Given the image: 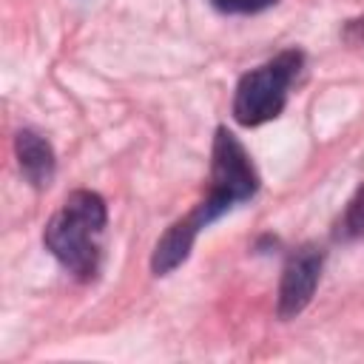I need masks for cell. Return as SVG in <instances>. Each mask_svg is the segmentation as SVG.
<instances>
[{"label":"cell","mask_w":364,"mask_h":364,"mask_svg":"<svg viewBox=\"0 0 364 364\" xmlns=\"http://www.w3.org/2000/svg\"><path fill=\"white\" fill-rule=\"evenodd\" d=\"M108 225L105 199L94 191H71L60 210L48 219L43 230V242L51 256L80 282H91L100 270L102 259V233Z\"/></svg>","instance_id":"6da1fadb"},{"label":"cell","mask_w":364,"mask_h":364,"mask_svg":"<svg viewBox=\"0 0 364 364\" xmlns=\"http://www.w3.org/2000/svg\"><path fill=\"white\" fill-rule=\"evenodd\" d=\"M304 65V54L299 48L279 51L264 65L247 71L236 82L233 94V117L239 125L256 128L276 119L287 105V91Z\"/></svg>","instance_id":"7a4b0ae2"},{"label":"cell","mask_w":364,"mask_h":364,"mask_svg":"<svg viewBox=\"0 0 364 364\" xmlns=\"http://www.w3.org/2000/svg\"><path fill=\"white\" fill-rule=\"evenodd\" d=\"M256 191L259 173L250 162V154L228 128H216L210 151V191L199 202L208 222H216L233 205L253 199Z\"/></svg>","instance_id":"3957f363"},{"label":"cell","mask_w":364,"mask_h":364,"mask_svg":"<svg viewBox=\"0 0 364 364\" xmlns=\"http://www.w3.org/2000/svg\"><path fill=\"white\" fill-rule=\"evenodd\" d=\"M321 267H324V250L318 245H301L296 247L284 267H282V282H279V304L276 313L279 318H296L313 299L318 279H321Z\"/></svg>","instance_id":"277c9868"},{"label":"cell","mask_w":364,"mask_h":364,"mask_svg":"<svg viewBox=\"0 0 364 364\" xmlns=\"http://www.w3.org/2000/svg\"><path fill=\"white\" fill-rule=\"evenodd\" d=\"M208 216L205 210L196 205L188 216L176 219L154 245V253H151V270L154 276H168L171 270H176L188 256H191V247L196 242V236L202 233V228H208Z\"/></svg>","instance_id":"5b68a950"},{"label":"cell","mask_w":364,"mask_h":364,"mask_svg":"<svg viewBox=\"0 0 364 364\" xmlns=\"http://www.w3.org/2000/svg\"><path fill=\"white\" fill-rule=\"evenodd\" d=\"M14 154H17V165L23 171V176L34 185V188H48L54 179V151L48 145L46 136H40L31 128H23L14 134Z\"/></svg>","instance_id":"8992f818"},{"label":"cell","mask_w":364,"mask_h":364,"mask_svg":"<svg viewBox=\"0 0 364 364\" xmlns=\"http://www.w3.org/2000/svg\"><path fill=\"white\" fill-rule=\"evenodd\" d=\"M333 236H336L338 242H353V239L364 236V182H361V185L355 188V193L350 196L344 213H341L338 222H336Z\"/></svg>","instance_id":"52a82bcc"},{"label":"cell","mask_w":364,"mask_h":364,"mask_svg":"<svg viewBox=\"0 0 364 364\" xmlns=\"http://www.w3.org/2000/svg\"><path fill=\"white\" fill-rule=\"evenodd\" d=\"M210 3L222 14H259L276 6L279 0H210Z\"/></svg>","instance_id":"ba28073f"},{"label":"cell","mask_w":364,"mask_h":364,"mask_svg":"<svg viewBox=\"0 0 364 364\" xmlns=\"http://www.w3.org/2000/svg\"><path fill=\"white\" fill-rule=\"evenodd\" d=\"M341 34H344V40L350 46H364V14L355 17V20H347V26H344Z\"/></svg>","instance_id":"9c48e42d"}]
</instances>
